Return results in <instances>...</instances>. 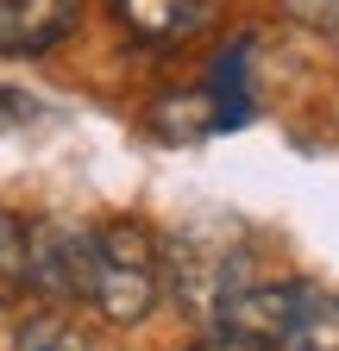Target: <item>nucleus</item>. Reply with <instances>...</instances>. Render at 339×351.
<instances>
[{"label": "nucleus", "mask_w": 339, "mask_h": 351, "mask_svg": "<svg viewBox=\"0 0 339 351\" xmlns=\"http://www.w3.org/2000/svg\"><path fill=\"white\" fill-rule=\"evenodd\" d=\"M163 251L145 226L132 219H107L95 226V251H89V307L107 326H139L151 307L163 301Z\"/></svg>", "instance_id": "obj_1"}, {"label": "nucleus", "mask_w": 339, "mask_h": 351, "mask_svg": "<svg viewBox=\"0 0 339 351\" xmlns=\"http://www.w3.org/2000/svg\"><path fill=\"white\" fill-rule=\"evenodd\" d=\"M302 289L295 276H220L214 289V326L233 351H277L295 307H302Z\"/></svg>", "instance_id": "obj_2"}, {"label": "nucleus", "mask_w": 339, "mask_h": 351, "mask_svg": "<svg viewBox=\"0 0 339 351\" xmlns=\"http://www.w3.org/2000/svg\"><path fill=\"white\" fill-rule=\"evenodd\" d=\"M95 226H38L32 232V289L51 301H89Z\"/></svg>", "instance_id": "obj_3"}, {"label": "nucleus", "mask_w": 339, "mask_h": 351, "mask_svg": "<svg viewBox=\"0 0 339 351\" xmlns=\"http://www.w3.org/2000/svg\"><path fill=\"white\" fill-rule=\"evenodd\" d=\"M82 25V0H0V57H45Z\"/></svg>", "instance_id": "obj_4"}, {"label": "nucleus", "mask_w": 339, "mask_h": 351, "mask_svg": "<svg viewBox=\"0 0 339 351\" xmlns=\"http://www.w3.org/2000/svg\"><path fill=\"white\" fill-rule=\"evenodd\" d=\"M119 25L139 44H189L207 19H214V0H113Z\"/></svg>", "instance_id": "obj_5"}, {"label": "nucleus", "mask_w": 339, "mask_h": 351, "mask_svg": "<svg viewBox=\"0 0 339 351\" xmlns=\"http://www.w3.org/2000/svg\"><path fill=\"white\" fill-rule=\"evenodd\" d=\"M245 75H251V44L239 38V44H226V51L214 57V69H207V107H214V132H233V125H245L251 119V88H245Z\"/></svg>", "instance_id": "obj_6"}, {"label": "nucleus", "mask_w": 339, "mask_h": 351, "mask_svg": "<svg viewBox=\"0 0 339 351\" xmlns=\"http://www.w3.org/2000/svg\"><path fill=\"white\" fill-rule=\"evenodd\" d=\"M277 351H339V295L302 289V307H295V320H289Z\"/></svg>", "instance_id": "obj_7"}, {"label": "nucleus", "mask_w": 339, "mask_h": 351, "mask_svg": "<svg viewBox=\"0 0 339 351\" xmlns=\"http://www.w3.org/2000/svg\"><path fill=\"white\" fill-rule=\"evenodd\" d=\"M32 289V226L0 207V307Z\"/></svg>", "instance_id": "obj_8"}, {"label": "nucleus", "mask_w": 339, "mask_h": 351, "mask_svg": "<svg viewBox=\"0 0 339 351\" xmlns=\"http://www.w3.org/2000/svg\"><path fill=\"white\" fill-rule=\"evenodd\" d=\"M13 351H89V339H82L63 314H38V320H25V326H19Z\"/></svg>", "instance_id": "obj_9"}, {"label": "nucleus", "mask_w": 339, "mask_h": 351, "mask_svg": "<svg viewBox=\"0 0 339 351\" xmlns=\"http://www.w3.org/2000/svg\"><path fill=\"white\" fill-rule=\"evenodd\" d=\"M283 7L314 32H339V0H283Z\"/></svg>", "instance_id": "obj_10"}, {"label": "nucleus", "mask_w": 339, "mask_h": 351, "mask_svg": "<svg viewBox=\"0 0 339 351\" xmlns=\"http://www.w3.org/2000/svg\"><path fill=\"white\" fill-rule=\"evenodd\" d=\"M25 119H38V101L19 95V88H0V132H13V125H25Z\"/></svg>", "instance_id": "obj_11"}, {"label": "nucleus", "mask_w": 339, "mask_h": 351, "mask_svg": "<svg viewBox=\"0 0 339 351\" xmlns=\"http://www.w3.org/2000/svg\"><path fill=\"white\" fill-rule=\"evenodd\" d=\"M195 351H233V345H226V339H220V345H195Z\"/></svg>", "instance_id": "obj_12"}]
</instances>
